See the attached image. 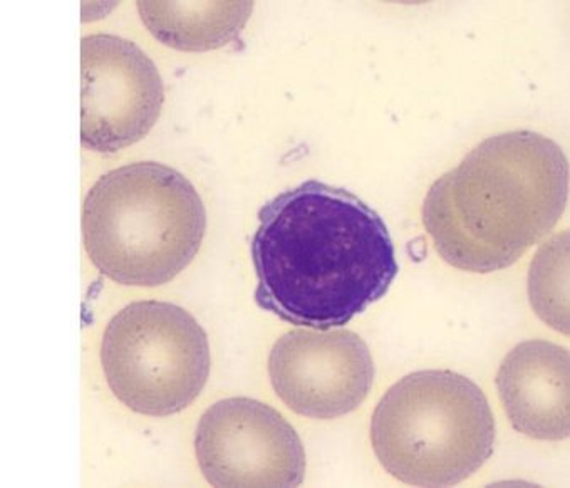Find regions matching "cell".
<instances>
[{"label":"cell","instance_id":"obj_8","mask_svg":"<svg viewBox=\"0 0 570 488\" xmlns=\"http://www.w3.org/2000/svg\"><path fill=\"white\" fill-rule=\"evenodd\" d=\"M370 348L347 330H294L275 341L268 377L277 397L301 417L334 420L366 401L374 383Z\"/></svg>","mask_w":570,"mask_h":488},{"label":"cell","instance_id":"obj_10","mask_svg":"<svg viewBox=\"0 0 570 488\" xmlns=\"http://www.w3.org/2000/svg\"><path fill=\"white\" fill-rule=\"evenodd\" d=\"M142 25L161 45L204 52L237 41L254 2H147L136 4Z\"/></svg>","mask_w":570,"mask_h":488},{"label":"cell","instance_id":"obj_5","mask_svg":"<svg viewBox=\"0 0 570 488\" xmlns=\"http://www.w3.org/2000/svg\"><path fill=\"white\" fill-rule=\"evenodd\" d=\"M101 364L109 390L135 413L170 417L190 407L210 377V344L180 305L138 301L106 325Z\"/></svg>","mask_w":570,"mask_h":488},{"label":"cell","instance_id":"obj_4","mask_svg":"<svg viewBox=\"0 0 570 488\" xmlns=\"http://www.w3.org/2000/svg\"><path fill=\"white\" fill-rule=\"evenodd\" d=\"M492 408L479 384L446 370L416 371L390 388L371 420L377 460L414 487H452L495 450Z\"/></svg>","mask_w":570,"mask_h":488},{"label":"cell","instance_id":"obj_2","mask_svg":"<svg viewBox=\"0 0 570 488\" xmlns=\"http://www.w3.org/2000/svg\"><path fill=\"white\" fill-rule=\"evenodd\" d=\"M569 201V162L535 131L480 143L442 175L423 202L424 231L460 271L490 274L515 264L559 224Z\"/></svg>","mask_w":570,"mask_h":488},{"label":"cell","instance_id":"obj_11","mask_svg":"<svg viewBox=\"0 0 570 488\" xmlns=\"http://www.w3.org/2000/svg\"><path fill=\"white\" fill-rule=\"evenodd\" d=\"M529 299L546 324L569 334V232L553 235L537 252L530 264Z\"/></svg>","mask_w":570,"mask_h":488},{"label":"cell","instance_id":"obj_6","mask_svg":"<svg viewBox=\"0 0 570 488\" xmlns=\"http://www.w3.org/2000/svg\"><path fill=\"white\" fill-rule=\"evenodd\" d=\"M195 455L214 487H299L306 475V451L293 424L252 398L212 404L198 421Z\"/></svg>","mask_w":570,"mask_h":488},{"label":"cell","instance_id":"obj_9","mask_svg":"<svg viewBox=\"0 0 570 488\" xmlns=\"http://www.w3.org/2000/svg\"><path fill=\"white\" fill-rule=\"evenodd\" d=\"M495 383L503 410L519 433L542 441L569 438L567 348L523 341L503 358Z\"/></svg>","mask_w":570,"mask_h":488},{"label":"cell","instance_id":"obj_7","mask_svg":"<svg viewBox=\"0 0 570 488\" xmlns=\"http://www.w3.org/2000/svg\"><path fill=\"white\" fill-rule=\"evenodd\" d=\"M164 103L160 71L135 42L111 35L82 38V148L116 153L141 141Z\"/></svg>","mask_w":570,"mask_h":488},{"label":"cell","instance_id":"obj_1","mask_svg":"<svg viewBox=\"0 0 570 488\" xmlns=\"http://www.w3.org/2000/svg\"><path fill=\"white\" fill-rule=\"evenodd\" d=\"M250 252L258 308L327 331L381 301L400 272L377 212L344 188L307 180L258 211Z\"/></svg>","mask_w":570,"mask_h":488},{"label":"cell","instance_id":"obj_3","mask_svg":"<svg viewBox=\"0 0 570 488\" xmlns=\"http://www.w3.org/2000/svg\"><path fill=\"white\" fill-rule=\"evenodd\" d=\"M81 227L86 254L105 277L158 287L197 257L207 212L180 172L161 163H129L89 188Z\"/></svg>","mask_w":570,"mask_h":488}]
</instances>
